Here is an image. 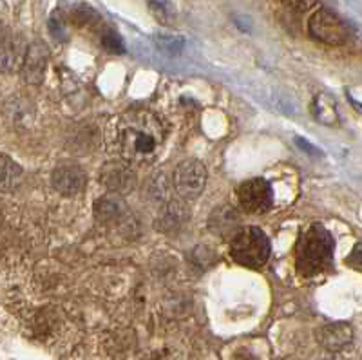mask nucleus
<instances>
[{
	"label": "nucleus",
	"instance_id": "6ab92c4d",
	"mask_svg": "<svg viewBox=\"0 0 362 360\" xmlns=\"http://www.w3.org/2000/svg\"><path fill=\"white\" fill-rule=\"evenodd\" d=\"M348 265L354 266L355 270H362V245L355 246V250L351 252L350 259H348Z\"/></svg>",
	"mask_w": 362,
	"mask_h": 360
},
{
	"label": "nucleus",
	"instance_id": "2eb2a0df",
	"mask_svg": "<svg viewBox=\"0 0 362 360\" xmlns=\"http://www.w3.org/2000/svg\"><path fill=\"white\" fill-rule=\"evenodd\" d=\"M154 44L158 45V50L163 51L165 54H170V57H177L185 47V40L181 37H176V35H158V37H154Z\"/></svg>",
	"mask_w": 362,
	"mask_h": 360
},
{
	"label": "nucleus",
	"instance_id": "f8f14e48",
	"mask_svg": "<svg viewBox=\"0 0 362 360\" xmlns=\"http://www.w3.org/2000/svg\"><path fill=\"white\" fill-rule=\"evenodd\" d=\"M127 209L116 197H105V199L96 203V216L102 223H116L125 216Z\"/></svg>",
	"mask_w": 362,
	"mask_h": 360
},
{
	"label": "nucleus",
	"instance_id": "dca6fc26",
	"mask_svg": "<svg viewBox=\"0 0 362 360\" xmlns=\"http://www.w3.org/2000/svg\"><path fill=\"white\" fill-rule=\"evenodd\" d=\"M148 9L156 17V21L163 22V24H170V21L174 18L173 6L169 4V0H148Z\"/></svg>",
	"mask_w": 362,
	"mask_h": 360
},
{
	"label": "nucleus",
	"instance_id": "aec40b11",
	"mask_svg": "<svg viewBox=\"0 0 362 360\" xmlns=\"http://www.w3.org/2000/svg\"><path fill=\"white\" fill-rule=\"evenodd\" d=\"M296 144L299 145V147L303 149V151L308 152V154H312V156L321 154V151H319V149H317V147H313V145H310L305 138H296Z\"/></svg>",
	"mask_w": 362,
	"mask_h": 360
},
{
	"label": "nucleus",
	"instance_id": "f257e3e1",
	"mask_svg": "<svg viewBox=\"0 0 362 360\" xmlns=\"http://www.w3.org/2000/svg\"><path fill=\"white\" fill-rule=\"evenodd\" d=\"M163 141L165 129L153 112H125L112 122L111 147L131 165H145L156 160Z\"/></svg>",
	"mask_w": 362,
	"mask_h": 360
},
{
	"label": "nucleus",
	"instance_id": "4468645a",
	"mask_svg": "<svg viewBox=\"0 0 362 360\" xmlns=\"http://www.w3.org/2000/svg\"><path fill=\"white\" fill-rule=\"evenodd\" d=\"M0 161H2V170H0V174H2V189L8 190L11 189L13 185H17V181L21 180L22 168L15 161L9 160L6 154H2Z\"/></svg>",
	"mask_w": 362,
	"mask_h": 360
},
{
	"label": "nucleus",
	"instance_id": "ddd939ff",
	"mask_svg": "<svg viewBox=\"0 0 362 360\" xmlns=\"http://www.w3.org/2000/svg\"><path fill=\"white\" fill-rule=\"evenodd\" d=\"M312 112L317 120L325 125H334L337 122V111H335L334 100H329L326 95L315 96L312 105Z\"/></svg>",
	"mask_w": 362,
	"mask_h": 360
},
{
	"label": "nucleus",
	"instance_id": "7ed1b4c3",
	"mask_svg": "<svg viewBox=\"0 0 362 360\" xmlns=\"http://www.w3.org/2000/svg\"><path fill=\"white\" fill-rule=\"evenodd\" d=\"M230 255L238 265L247 268H261L270 257V241L257 226H245L230 239Z\"/></svg>",
	"mask_w": 362,
	"mask_h": 360
},
{
	"label": "nucleus",
	"instance_id": "39448f33",
	"mask_svg": "<svg viewBox=\"0 0 362 360\" xmlns=\"http://www.w3.org/2000/svg\"><path fill=\"white\" fill-rule=\"evenodd\" d=\"M308 31L315 40L328 45H342L348 40V28L329 9H319L308 22Z\"/></svg>",
	"mask_w": 362,
	"mask_h": 360
},
{
	"label": "nucleus",
	"instance_id": "9d476101",
	"mask_svg": "<svg viewBox=\"0 0 362 360\" xmlns=\"http://www.w3.org/2000/svg\"><path fill=\"white\" fill-rule=\"evenodd\" d=\"M317 339H319L322 348H326L328 352H341L346 346H350L351 340H354V330H351L350 324L346 323L326 324L319 330Z\"/></svg>",
	"mask_w": 362,
	"mask_h": 360
},
{
	"label": "nucleus",
	"instance_id": "f3484780",
	"mask_svg": "<svg viewBox=\"0 0 362 360\" xmlns=\"http://www.w3.org/2000/svg\"><path fill=\"white\" fill-rule=\"evenodd\" d=\"M102 45L109 53H116V54H124L125 53V45L122 37L116 33L115 29H105L102 35Z\"/></svg>",
	"mask_w": 362,
	"mask_h": 360
},
{
	"label": "nucleus",
	"instance_id": "423d86ee",
	"mask_svg": "<svg viewBox=\"0 0 362 360\" xmlns=\"http://www.w3.org/2000/svg\"><path fill=\"white\" fill-rule=\"evenodd\" d=\"M238 199L247 214H264L274 207V189L267 180L255 178L239 187Z\"/></svg>",
	"mask_w": 362,
	"mask_h": 360
},
{
	"label": "nucleus",
	"instance_id": "9b49d317",
	"mask_svg": "<svg viewBox=\"0 0 362 360\" xmlns=\"http://www.w3.org/2000/svg\"><path fill=\"white\" fill-rule=\"evenodd\" d=\"M239 226V216L238 212H235L234 207L230 205H223L219 207V209H216L214 212H212V216H210V228L214 230L216 233H221V236H225V233L228 232H238Z\"/></svg>",
	"mask_w": 362,
	"mask_h": 360
},
{
	"label": "nucleus",
	"instance_id": "6e6552de",
	"mask_svg": "<svg viewBox=\"0 0 362 360\" xmlns=\"http://www.w3.org/2000/svg\"><path fill=\"white\" fill-rule=\"evenodd\" d=\"M86 172L73 163L58 165L51 174V183L64 196H76L86 187Z\"/></svg>",
	"mask_w": 362,
	"mask_h": 360
},
{
	"label": "nucleus",
	"instance_id": "20e7f679",
	"mask_svg": "<svg viewBox=\"0 0 362 360\" xmlns=\"http://www.w3.org/2000/svg\"><path fill=\"white\" fill-rule=\"evenodd\" d=\"M206 183V168L198 160L181 161L174 170L173 185L183 201H194L202 196Z\"/></svg>",
	"mask_w": 362,
	"mask_h": 360
},
{
	"label": "nucleus",
	"instance_id": "0eeeda50",
	"mask_svg": "<svg viewBox=\"0 0 362 360\" xmlns=\"http://www.w3.org/2000/svg\"><path fill=\"white\" fill-rule=\"evenodd\" d=\"M100 181L112 192L125 194L134 189L136 174L129 161H109L100 172Z\"/></svg>",
	"mask_w": 362,
	"mask_h": 360
},
{
	"label": "nucleus",
	"instance_id": "a211bd4d",
	"mask_svg": "<svg viewBox=\"0 0 362 360\" xmlns=\"http://www.w3.org/2000/svg\"><path fill=\"white\" fill-rule=\"evenodd\" d=\"M281 2L297 13H306L319 4V0H281Z\"/></svg>",
	"mask_w": 362,
	"mask_h": 360
},
{
	"label": "nucleus",
	"instance_id": "1a4fd4ad",
	"mask_svg": "<svg viewBox=\"0 0 362 360\" xmlns=\"http://www.w3.org/2000/svg\"><path fill=\"white\" fill-rule=\"evenodd\" d=\"M49 60V51L44 44H31L25 50L24 62H22V73L29 83H40L44 76L45 66Z\"/></svg>",
	"mask_w": 362,
	"mask_h": 360
},
{
	"label": "nucleus",
	"instance_id": "f03ea898",
	"mask_svg": "<svg viewBox=\"0 0 362 360\" xmlns=\"http://www.w3.org/2000/svg\"><path fill=\"white\" fill-rule=\"evenodd\" d=\"M335 243L322 225L310 226L297 243L296 266L303 277H313L334 268Z\"/></svg>",
	"mask_w": 362,
	"mask_h": 360
}]
</instances>
